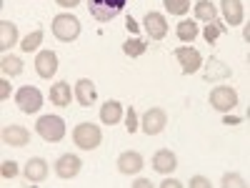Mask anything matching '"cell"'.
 Segmentation results:
<instances>
[{"label": "cell", "instance_id": "12", "mask_svg": "<svg viewBox=\"0 0 250 188\" xmlns=\"http://www.w3.org/2000/svg\"><path fill=\"white\" fill-rule=\"evenodd\" d=\"M143 168V156L135 153V151H125L120 158H118V171L125 173V176H133Z\"/></svg>", "mask_w": 250, "mask_h": 188}, {"label": "cell", "instance_id": "22", "mask_svg": "<svg viewBox=\"0 0 250 188\" xmlns=\"http://www.w3.org/2000/svg\"><path fill=\"white\" fill-rule=\"evenodd\" d=\"M198 35V23L195 20H183V23H178V38L183 40V43H190V40H195Z\"/></svg>", "mask_w": 250, "mask_h": 188}, {"label": "cell", "instance_id": "27", "mask_svg": "<svg viewBox=\"0 0 250 188\" xmlns=\"http://www.w3.org/2000/svg\"><path fill=\"white\" fill-rule=\"evenodd\" d=\"M165 10L173 13V15H185L188 8H190V0H163Z\"/></svg>", "mask_w": 250, "mask_h": 188}, {"label": "cell", "instance_id": "2", "mask_svg": "<svg viewBox=\"0 0 250 188\" xmlns=\"http://www.w3.org/2000/svg\"><path fill=\"white\" fill-rule=\"evenodd\" d=\"M35 131H38L40 138H45L50 143L62 141L65 138V120H62L60 116H43V118H38Z\"/></svg>", "mask_w": 250, "mask_h": 188}, {"label": "cell", "instance_id": "11", "mask_svg": "<svg viewBox=\"0 0 250 188\" xmlns=\"http://www.w3.org/2000/svg\"><path fill=\"white\" fill-rule=\"evenodd\" d=\"M55 171L60 178H75L80 173V158L73 156V153H65V156H60L58 163H55Z\"/></svg>", "mask_w": 250, "mask_h": 188}, {"label": "cell", "instance_id": "38", "mask_svg": "<svg viewBox=\"0 0 250 188\" xmlns=\"http://www.w3.org/2000/svg\"><path fill=\"white\" fill-rule=\"evenodd\" d=\"M125 23H128V30H130V33H138V23H135V20H133L130 15L125 18Z\"/></svg>", "mask_w": 250, "mask_h": 188}, {"label": "cell", "instance_id": "15", "mask_svg": "<svg viewBox=\"0 0 250 188\" xmlns=\"http://www.w3.org/2000/svg\"><path fill=\"white\" fill-rule=\"evenodd\" d=\"M228 75H230V68H228L225 63H220L218 58H208V60H205V80H208V83L225 80Z\"/></svg>", "mask_w": 250, "mask_h": 188}, {"label": "cell", "instance_id": "17", "mask_svg": "<svg viewBox=\"0 0 250 188\" xmlns=\"http://www.w3.org/2000/svg\"><path fill=\"white\" fill-rule=\"evenodd\" d=\"M123 106L118 100H108V103H103V108H100V120L105 123V125H118L120 118H123Z\"/></svg>", "mask_w": 250, "mask_h": 188}, {"label": "cell", "instance_id": "19", "mask_svg": "<svg viewBox=\"0 0 250 188\" xmlns=\"http://www.w3.org/2000/svg\"><path fill=\"white\" fill-rule=\"evenodd\" d=\"M220 3H223L225 23L240 25V23H243V3H240V0H220Z\"/></svg>", "mask_w": 250, "mask_h": 188}, {"label": "cell", "instance_id": "20", "mask_svg": "<svg viewBox=\"0 0 250 188\" xmlns=\"http://www.w3.org/2000/svg\"><path fill=\"white\" fill-rule=\"evenodd\" d=\"M15 43H18V28L10 23V20H3V23H0V50L5 53Z\"/></svg>", "mask_w": 250, "mask_h": 188}, {"label": "cell", "instance_id": "36", "mask_svg": "<svg viewBox=\"0 0 250 188\" xmlns=\"http://www.w3.org/2000/svg\"><path fill=\"white\" fill-rule=\"evenodd\" d=\"M238 123H243V118H238V116H225V125H238Z\"/></svg>", "mask_w": 250, "mask_h": 188}, {"label": "cell", "instance_id": "6", "mask_svg": "<svg viewBox=\"0 0 250 188\" xmlns=\"http://www.w3.org/2000/svg\"><path fill=\"white\" fill-rule=\"evenodd\" d=\"M15 103L23 113H35V111H40V106H43V93H40L38 88H33V86H23L15 93Z\"/></svg>", "mask_w": 250, "mask_h": 188}, {"label": "cell", "instance_id": "16", "mask_svg": "<svg viewBox=\"0 0 250 188\" xmlns=\"http://www.w3.org/2000/svg\"><path fill=\"white\" fill-rule=\"evenodd\" d=\"M153 168L158 171V173H173L175 168H178V158H175V153L173 151H158L155 156H153Z\"/></svg>", "mask_w": 250, "mask_h": 188}, {"label": "cell", "instance_id": "7", "mask_svg": "<svg viewBox=\"0 0 250 188\" xmlns=\"http://www.w3.org/2000/svg\"><path fill=\"white\" fill-rule=\"evenodd\" d=\"M175 58L180 60V68H183L185 75L200 70V66H203V55H200L195 48H190V46H180V48L175 50Z\"/></svg>", "mask_w": 250, "mask_h": 188}, {"label": "cell", "instance_id": "37", "mask_svg": "<svg viewBox=\"0 0 250 188\" xmlns=\"http://www.w3.org/2000/svg\"><path fill=\"white\" fill-rule=\"evenodd\" d=\"M133 186H135V188H150V186H153V183H150V181H148V178H138V181H135V183H133Z\"/></svg>", "mask_w": 250, "mask_h": 188}, {"label": "cell", "instance_id": "35", "mask_svg": "<svg viewBox=\"0 0 250 188\" xmlns=\"http://www.w3.org/2000/svg\"><path fill=\"white\" fill-rule=\"evenodd\" d=\"M160 186H163V188H180L183 183H180V181H175V178H168V181H163Z\"/></svg>", "mask_w": 250, "mask_h": 188}, {"label": "cell", "instance_id": "25", "mask_svg": "<svg viewBox=\"0 0 250 188\" xmlns=\"http://www.w3.org/2000/svg\"><path fill=\"white\" fill-rule=\"evenodd\" d=\"M195 18L205 20V23H213L215 20V5L210 3V0H200V3H195Z\"/></svg>", "mask_w": 250, "mask_h": 188}, {"label": "cell", "instance_id": "3", "mask_svg": "<svg viewBox=\"0 0 250 188\" xmlns=\"http://www.w3.org/2000/svg\"><path fill=\"white\" fill-rule=\"evenodd\" d=\"M128 0H88V10L98 23H108L118 13H123Z\"/></svg>", "mask_w": 250, "mask_h": 188}, {"label": "cell", "instance_id": "5", "mask_svg": "<svg viewBox=\"0 0 250 188\" xmlns=\"http://www.w3.org/2000/svg\"><path fill=\"white\" fill-rule=\"evenodd\" d=\"M208 100H210V106L215 111L228 113V111H233L238 106V93L233 88H228V86H218V88L210 91V98H208Z\"/></svg>", "mask_w": 250, "mask_h": 188}, {"label": "cell", "instance_id": "18", "mask_svg": "<svg viewBox=\"0 0 250 188\" xmlns=\"http://www.w3.org/2000/svg\"><path fill=\"white\" fill-rule=\"evenodd\" d=\"M48 176V163L43 158H30L25 163V178L33 181V183H40V181H45Z\"/></svg>", "mask_w": 250, "mask_h": 188}, {"label": "cell", "instance_id": "24", "mask_svg": "<svg viewBox=\"0 0 250 188\" xmlns=\"http://www.w3.org/2000/svg\"><path fill=\"white\" fill-rule=\"evenodd\" d=\"M123 50H125V55H130V58H140L145 50H148V43L140 40V38H130V40L123 43Z\"/></svg>", "mask_w": 250, "mask_h": 188}, {"label": "cell", "instance_id": "29", "mask_svg": "<svg viewBox=\"0 0 250 188\" xmlns=\"http://www.w3.org/2000/svg\"><path fill=\"white\" fill-rule=\"evenodd\" d=\"M220 186H223V188H245L248 183H245V178L238 176V173H225Z\"/></svg>", "mask_w": 250, "mask_h": 188}, {"label": "cell", "instance_id": "30", "mask_svg": "<svg viewBox=\"0 0 250 188\" xmlns=\"http://www.w3.org/2000/svg\"><path fill=\"white\" fill-rule=\"evenodd\" d=\"M125 116H128V123H125V128H128V133H135V131H138V116H135V108L130 106L128 111H125Z\"/></svg>", "mask_w": 250, "mask_h": 188}, {"label": "cell", "instance_id": "14", "mask_svg": "<svg viewBox=\"0 0 250 188\" xmlns=\"http://www.w3.org/2000/svg\"><path fill=\"white\" fill-rule=\"evenodd\" d=\"M3 143L13 145V148H20V145L30 143V133L23 128V125H8V128L3 131Z\"/></svg>", "mask_w": 250, "mask_h": 188}, {"label": "cell", "instance_id": "4", "mask_svg": "<svg viewBox=\"0 0 250 188\" xmlns=\"http://www.w3.org/2000/svg\"><path fill=\"white\" fill-rule=\"evenodd\" d=\"M53 33L58 40H62V43H70V40H75L80 35V20L75 15H55L53 18Z\"/></svg>", "mask_w": 250, "mask_h": 188}, {"label": "cell", "instance_id": "13", "mask_svg": "<svg viewBox=\"0 0 250 188\" xmlns=\"http://www.w3.org/2000/svg\"><path fill=\"white\" fill-rule=\"evenodd\" d=\"M75 95H78V100H80L83 108H90L93 103H95V98H98V91H95V86H93V80H88V78L78 80V83H75Z\"/></svg>", "mask_w": 250, "mask_h": 188}, {"label": "cell", "instance_id": "28", "mask_svg": "<svg viewBox=\"0 0 250 188\" xmlns=\"http://www.w3.org/2000/svg\"><path fill=\"white\" fill-rule=\"evenodd\" d=\"M220 33H225V25L218 23V20H213V23L205 25V40H208V43H215Z\"/></svg>", "mask_w": 250, "mask_h": 188}, {"label": "cell", "instance_id": "26", "mask_svg": "<svg viewBox=\"0 0 250 188\" xmlns=\"http://www.w3.org/2000/svg\"><path fill=\"white\" fill-rule=\"evenodd\" d=\"M40 43H43V30H33L30 35H25V40L20 43V48H23V53H33V50H38Z\"/></svg>", "mask_w": 250, "mask_h": 188}, {"label": "cell", "instance_id": "33", "mask_svg": "<svg viewBox=\"0 0 250 188\" xmlns=\"http://www.w3.org/2000/svg\"><path fill=\"white\" fill-rule=\"evenodd\" d=\"M10 95V83L3 78V80H0V100H5Z\"/></svg>", "mask_w": 250, "mask_h": 188}, {"label": "cell", "instance_id": "23", "mask_svg": "<svg viewBox=\"0 0 250 188\" xmlns=\"http://www.w3.org/2000/svg\"><path fill=\"white\" fill-rule=\"evenodd\" d=\"M0 68H3V73H8V75H20L23 73V60H20L18 55H3Z\"/></svg>", "mask_w": 250, "mask_h": 188}, {"label": "cell", "instance_id": "9", "mask_svg": "<svg viewBox=\"0 0 250 188\" xmlns=\"http://www.w3.org/2000/svg\"><path fill=\"white\" fill-rule=\"evenodd\" d=\"M143 23H145V33L153 40H163L168 35V23H165V15H160V13H148Z\"/></svg>", "mask_w": 250, "mask_h": 188}, {"label": "cell", "instance_id": "34", "mask_svg": "<svg viewBox=\"0 0 250 188\" xmlns=\"http://www.w3.org/2000/svg\"><path fill=\"white\" fill-rule=\"evenodd\" d=\"M55 3L62 8H75V5H80V0H55Z\"/></svg>", "mask_w": 250, "mask_h": 188}, {"label": "cell", "instance_id": "32", "mask_svg": "<svg viewBox=\"0 0 250 188\" xmlns=\"http://www.w3.org/2000/svg\"><path fill=\"white\" fill-rule=\"evenodd\" d=\"M190 186L193 188H210V181H208L205 176H193L190 178Z\"/></svg>", "mask_w": 250, "mask_h": 188}, {"label": "cell", "instance_id": "31", "mask_svg": "<svg viewBox=\"0 0 250 188\" xmlns=\"http://www.w3.org/2000/svg\"><path fill=\"white\" fill-rule=\"evenodd\" d=\"M0 173H3V178H15L18 176V163L15 161H5L3 168H0Z\"/></svg>", "mask_w": 250, "mask_h": 188}, {"label": "cell", "instance_id": "10", "mask_svg": "<svg viewBox=\"0 0 250 188\" xmlns=\"http://www.w3.org/2000/svg\"><path fill=\"white\" fill-rule=\"evenodd\" d=\"M35 70L40 78H53L55 70H58V55L53 50H43V53H38L35 58Z\"/></svg>", "mask_w": 250, "mask_h": 188}, {"label": "cell", "instance_id": "21", "mask_svg": "<svg viewBox=\"0 0 250 188\" xmlns=\"http://www.w3.org/2000/svg\"><path fill=\"white\" fill-rule=\"evenodd\" d=\"M50 100L55 103V106H60V108H65L68 103H70V88H68L65 80H62V83H53V88H50Z\"/></svg>", "mask_w": 250, "mask_h": 188}, {"label": "cell", "instance_id": "8", "mask_svg": "<svg viewBox=\"0 0 250 188\" xmlns=\"http://www.w3.org/2000/svg\"><path fill=\"white\" fill-rule=\"evenodd\" d=\"M165 123H168V116H165L163 108H150L148 113L143 116V131L148 133V136H158L163 128H165Z\"/></svg>", "mask_w": 250, "mask_h": 188}, {"label": "cell", "instance_id": "1", "mask_svg": "<svg viewBox=\"0 0 250 188\" xmlns=\"http://www.w3.org/2000/svg\"><path fill=\"white\" fill-rule=\"evenodd\" d=\"M73 141H75L78 148H83V151H93V148H98L100 141H103V131L98 128L95 123H88V120H85V123L75 125Z\"/></svg>", "mask_w": 250, "mask_h": 188}]
</instances>
